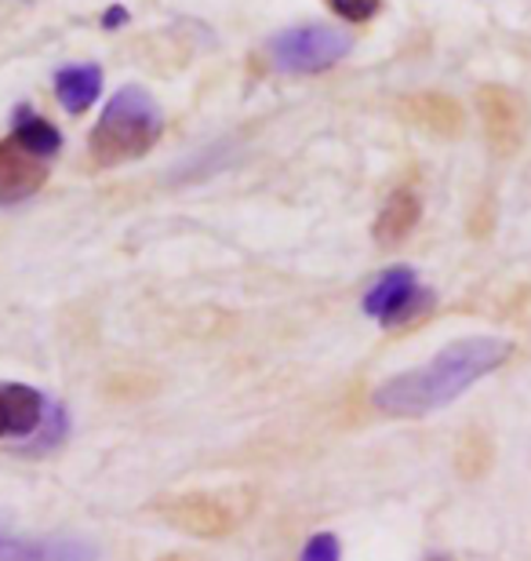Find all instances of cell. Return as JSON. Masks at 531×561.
Listing matches in <instances>:
<instances>
[{
    "instance_id": "6da1fadb",
    "label": "cell",
    "mask_w": 531,
    "mask_h": 561,
    "mask_svg": "<svg viewBox=\"0 0 531 561\" xmlns=\"http://www.w3.org/2000/svg\"><path fill=\"white\" fill-rule=\"evenodd\" d=\"M513 354L510 340H495V335H470V340L448 343L445 351L429 357L426 365L412 368V373L390 376L371 401L386 416H426L451 405L466 390L495 373L506 357Z\"/></svg>"
},
{
    "instance_id": "7a4b0ae2",
    "label": "cell",
    "mask_w": 531,
    "mask_h": 561,
    "mask_svg": "<svg viewBox=\"0 0 531 561\" xmlns=\"http://www.w3.org/2000/svg\"><path fill=\"white\" fill-rule=\"evenodd\" d=\"M164 131V114L157 106V99L139 84L120 88L109 99L99 125L92 128V157L99 164H124L142 157L150 146L161 139Z\"/></svg>"
},
{
    "instance_id": "3957f363",
    "label": "cell",
    "mask_w": 531,
    "mask_h": 561,
    "mask_svg": "<svg viewBox=\"0 0 531 561\" xmlns=\"http://www.w3.org/2000/svg\"><path fill=\"white\" fill-rule=\"evenodd\" d=\"M349 48H354V37L346 30L335 26H291L280 30L266 41V55L269 66L280 73H321L332 70L335 62H343Z\"/></svg>"
},
{
    "instance_id": "277c9868",
    "label": "cell",
    "mask_w": 531,
    "mask_h": 561,
    "mask_svg": "<svg viewBox=\"0 0 531 561\" xmlns=\"http://www.w3.org/2000/svg\"><path fill=\"white\" fill-rule=\"evenodd\" d=\"M477 114L484 139L499 157H513L528 136V103L506 84H481L477 88Z\"/></svg>"
},
{
    "instance_id": "5b68a950",
    "label": "cell",
    "mask_w": 531,
    "mask_h": 561,
    "mask_svg": "<svg viewBox=\"0 0 531 561\" xmlns=\"http://www.w3.org/2000/svg\"><path fill=\"white\" fill-rule=\"evenodd\" d=\"M434 302L429 291L419 288L412 266H390L376 277V285L365 291V313L382 324H404Z\"/></svg>"
},
{
    "instance_id": "8992f818",
    "label": "cell",
    "mask_w": 531,
    "mask_h": 561,
    "mask_svg": "<svg viewBox=\"0 0 531 561\" xmlns=\"http://www.w3.org/2000/svg\"><path fill=\"white\" fill-rule=\"evenodd\" d=\"M161 518L175 529H183L189 536H226L236 525V511L219 496H208V492H189V496L168 500L161 503Z\"/></svg>"
},
{
    "instance_id": "52a82bcc",
    "label": "cell",
    "mask_w": 531,
    "mask_h": 561,
    "mask_svg": "<svg viewBox=\"0 0 531 561\" xmlns=\"http://www.w3.org/2000/svg\"><path fill=\"white\" fill-rule=\"evenodd\" d=\"M44 183H48V164L41 157L22 150L15 139L0 142V205H19Z\"/></svg>"
},
{
    "instance_id": "ba28073f",
    "label": "cell",
    "mask_w": 531,
    "mask_h": 561,
    "mask_svg": "<svg viewBox=\"0 0 531 561\" xmlns=\"http://www.w3.org/2000/svg\"><path fill=\"white\" fill-rule=\"evenodd\" d=\"M401 110L415 128H423L426 136L437 139H455L466 128V110L459 106V99H451L445 92H419L404 99Z\"/></svg>"
},
{
    "instance_id": "9c48e42d",
    "label": "cell",
    "mask_w": 531,
    "mask_h": 561,
    "mask_svg": "<svg viewBox=\"0 0 531 561\" xmlns=\"http://www.w3.org/2000/svg\"><path fill=\"white\" fill-rule=\"evenodd\" d=\"M419 219H423L419 194L408 190V186L393 190L390 201L379 211V219H376V241L386 244V249H393V244H401L415 227H419Z\"/></svg>"
},
{
    "instance_id": "30bf717a",
    "label": "cell",
    "mask_w": 531,
    "mask_h": 561,
    "mask_svg": "<svg viewBox=\"0 0 531 561\" xmlns=\"http://www.w3.org/2000/svg\"><path fill=\"white\" fill-rule=\"evenodd\" d=\"M99 92H103V66H95V62L62 66V70L55 73V95H59L66 114H84L99 99Z\"/></svg>"
},
{
    "instance_id": "8fae6325",
    "label": "cell",
    "mask_w": 531,
    "mask_h": 561,
    "mask_svg": "<svg viewBox=\"0 0 531 561\" xmlns=\"http://www.w3.org/2000/svg\"><path fill=\"white\" fill-rule=\"evenodd\" d=\"M11 139H15L22 150H30L41 161H51L55 153L62 150V136L51 121H44L41 114H33L30 106H15V117H11Z\"/></svg>"
},
{
    "instance_id": "7c38bea8",
    "label": "cell",
    "mask_w": 531,
    "mask_h": 561,
    "mask_svg": "<svg viewBox=\"0 0 531 561\" xmlns=\"http://www.w3.org/2000/svg\"><path fill=\"white\" fill-rule=\"evenodd\" d=\"M66 409L59 405V401H48V409H44V423L41 431L26 437V442L19 445L22 456H41V453H51V448H59L66 442Z\"/></svg>"
},
{
    "instance_id": "4fadbf2b",
    "label": "cell",
    "mask_w": 531,
    "mask_h": 561,
    "mask_svg": "<svg viewBox=\"0 0 531 561\" xmlns=\"http://www.w3.org/2000/svg\"><path fill=\"white\" fill-rule=\"evenodd\" d=\"M299 561H343V547H338V536H332V533L310 536V543L302 547V558Z\"/></svg>"
},
{
    "instance_id": "5bb4252c",
    "label": "cell",
    "mask_w": 531,
    "mask_h": 561,
    "mask_svg": "<svg viewBox=\"0 0 531 561\" xmlns=\"http://www.w3.org/2000/svg\"><path fill=\"white\" fill-rule=\"evenodd\" d=\"M332 8L343 15L346 22H368L379 15L382 0H332Z\"/></svg>"
},
{
    "instance_id": "9a60e30c",
    "label": "cell",
    "mask_w": 531,
    "mask_h": 561,
    "mask_svg": "<svg viewBox=\"0 0 531 561\" xmlns=\"http://www.w3.org/2000/svg\"><path fill=\"white\" fill-rule=\"evenodd\" d=\"M131 15H128V8L124 4H109L106 11H103V30H117V26H124Z\"/></svg>"
},
{
    "instance_id": "2e32d148",
    "label": "cell",
    "mask_w": 531,
    "mask_h": 561,
    "mask_svg": "<svg viewBox=\"0 0 531 561\" xmlns=\"http://www.w3.org/2000/svg\"><path fill=\"white\" fill-rule=\"evenodd\" d=\"M0 437H11V420H8V405H4V394H0Z\"/></svg>"
},
{
    "instance_id": "e0dca14e",
    "label": "cell",
    "mask_w": 531,
    "mask_h": 561,
    "mask_svg": "<svg viewBox=\"0 0 531 561\" xmlns=\"http://www.w3.org/2000/svg\"><path fill=\"white\" fill-rule=\"evenodd\" d=\"M426 561H445V558H426Z\"/></svg>"
},
{
    "instance_id": "ac0fdd59",
    "label": "cell",
    "mask_w": 531,
    "mask_h": 561,
    "mask_svg": "<svg viewBox=\"0 0 531 561\" xmlns=\"http://www.w3.org/2000/svg\"><path fill=\"white\" fill-rule=\"evenodd\" d=\"M0 536H4V533H0Z\"/></svg>"
}]
</instances>
